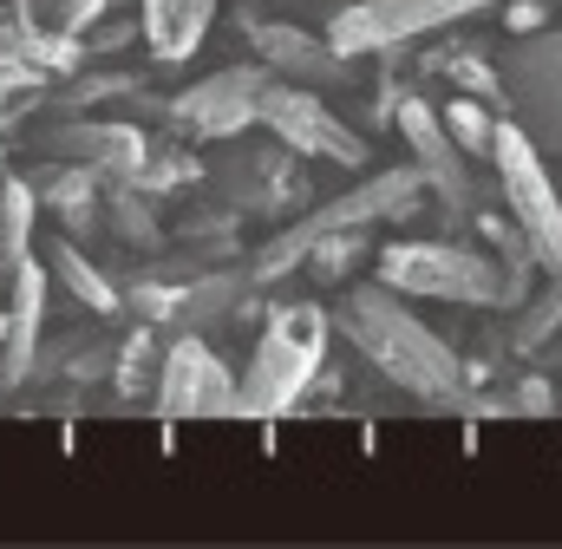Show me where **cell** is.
Returning <instances> with one entry per match:
<instances>
[{"instance_id":"obj_28","label":"cell","mask_w":562,"mask_h":549,"mask_svg":"<svg viewBox=\"0 0 562 549\" xmlns=\"http://www.w3.org/2000/svg\"><path fill=\"white\" fill-rule=\"evenodd\" d=\"M119 307H132V314H144V321L157 327V321H170V314H177V288H170V281H138V288H125V294H119Z\"/></svg>"},{"instance_id":"obj_21","label":"cell","mask_w":562,"mask_h":549,"mask_svg":"<svg viewBox=\"0 0 562 549\" xmlns=\"http://www.w3.org/2000/svg\"><path fill=\"white\" fill-rule=\"evenodd\" d=\"M484 53H491V46H458V53H445V59H438V72H451V86H458V92H471V99H484V105H504L497 66H491Z\"/></svg>"},{"instance_id":"obj_34","label":"cell","mask_w":562,"mask_h":549,"mask_svg":"<svg viewBox=\"0 0 562 549\" xmlns=\"http://www.w3.org/2000/svg\"><path fill=\"white\" fill-rule=\"evenodd\" d=\"M550 347H557V367H562V334H557V340H550Z\"/></svg>"},{"instance_id":"obj_11","label":"cell","mask_w":562,"mask_h":549,"mask_svg":"<svg viewBox=\"0 0 562 549\" xmlns=\"http://www.w3.org/2000/svg\"><path fill=\"white\" fill-rule=\"evenodd\" d=\"M393 125H400L406 150H413V170L445 197V210L451 216H471V170H464V150L445 132V119L425 105L419 92H406V99H393Z\"/></svg>"},{"instance_id":"obj_29","label":"cell","mask_w":562,"mask_h":549,"mask_svg":"<svg viewBox=\"0 0 562 549\" xmlns=\"http://www.w3.org/2000/svg\"><path fill=\"white\" fill-rule=\"evenodd\" d=\"M105 13H112V0H59V20H53V26H59V33H92Z\"/></svg>"},{"instance_id":"obj_3","label":"cell","mask_w":562,"mask_h":549,"mask_svg":"<svg viewBox=\"0 0 562 549\" xmlns=\"http://www.w3.org/2000/svg\"><path fill=\"white\" fill-rule=\"evenodd\" d=\"M327 367V314L321 307H276L243 380H236V418L276 425L307 400V386Z\"/></svg>"},{"instance_id":"obj_20","label":"cell","mask_w":562,"mask_h":549,"mask_svg":"<svg viewBox=\"0 0 562 549\" xmlns=\"http://www.w3.org/2000/svg\"><path fill=\"white\" fill-rule=\"evenodd\" d=\"M33 216H40V203H33V183L26 177H7L0 183V281L7 269L26 256V243H33Z\"/></svg>"},{"instance_id":"obj_22","label":"cell","mask_w":562,"mask_h":549,"mask_svg":"<svg viewBox=\"0 0 562 549\" xmlns=\"http://www.w3.org/2000/svg\"><path fill=\"white\" fill-rule=\"evenodd\" d=\"M438 119H445V132H451V144H458L464 157H484V144H491V125H497V119L484 112V99L458 92V99H451V105H445Z\"/></svg>"},{"instance_id":"obj_27","label":"cell","mask_w":562,"mask_h":549,"mask_svg":"<svg viewBox=\"0 0 562 549\" xmlns=\"http://www.w3.org/2000/svg\"><path fill=\"white\" fill-rule=\"evenodd\" d=\"M510 418H557V386L550 373H524L510 386Z\"/></svg>"},{"instance_id":"obj_24","label":"cell","mask_w":562,"mask_h":549,"mask_svg":"<svg viewBox=\"0 0 562 549\" xmlns=\"http://www.w3.org/2000/svg\"><path fill=\"white\" fill-rule=\"evenodd\" d=\"M360 236H367V229H334V236H321V243L301 256V269L314 274V281H347L353 256H360Z\"/></svg>"},{"instance_id":"obj_18","label":"cell","mask_w":562,"mask_h":549,"mask_svg":"<svg viewBox=\"0 0 562 549\" xmlns=\"http://www.w3.org/2000/svg\"><path fill=\"white\" fill-rule=\"evenodd\" d=\"M557 334H562V269L543 288H530L524 307H510V347L517 354H543Z\"/></svg>"},{"instance_id":"obj_23","label":"cell","mask_w":562,"mask_h":549,"mask_svg":"<svg viewBox=\"0 0 562 549\" xmlns=\"http://www.w3.org/2000/svg\"><path fill=\"white\" fill-rule=\"evenodd\" d=\"M105 216H112V229H119L125 243H138V249L157 243V210H150V197H144L138 183H125V177H119V197H112V210H105Z\"/></svg>"},{"instance_id":"obj_32","label":"cell","mask_w":562,"mask_h":549,"mask_svg":"<svg viewBox=\"0 0 562 549\" xmlns=\"http://www.w3.org/2000/svg\"><path fill=\"white\" fill-rule=\"evenodd\" d=\"M13 7H26V13H40V7H53V0H13Z\"/></svg>"},{"instance_id":"obj_37","label":"cell","mask_w":562,"mask_h":549,"mask_svg":"<svg viewBox=\"0 0 562 549\" xmlns=\"http://www.w3.org/2000/svg\"><path fill=\"white\" fill-rule=\"evenodd\" d=\"M557 197H562V190H557Z\"/></svg>"},{"instance_id":"obj_30","label":"cell","mask_w":562,"mask_h":549,"mask_svg":"<svg viewBox=\"0 0 562 549\" xmlns=\"http://www.w3.org/2000/svg\"><path fill=\"white\" fill-rule=\"evenodd\" d=\"M510 33H543L550 26V0H497Z\"/></svg>"},{"instance_id":"obj_33","label":"cell","mask_w":562,"mask_h":549,"mask_svg":"<svg viewBox=\"0 0 562 549\" xmlns=\"http://www.w3.org/2000/svg\"><path fill=\"white\" fill-rule=\"evenodd\" d=\"M7 119H13V105H7V92H0V125H7Z\"/></svg>"},{"instance_id":"obj_5","label":"cell","mask_w":562,"mask_h":549,"mask_svg":"<svg viewBox=\"0 0 562 549\" xmlns=\"http://www.w3.org/2000/svg\"><path fill=\"white\" fill-rule=\"evenodd\" d=\"M380 281L406 301H451V307H497V262L471 243H393L380 256Z\"/></svg>"},{"instance_id":"obj_19","label":"cell","mask_w":562,"mask_h":549,"mask_svg":"<svg viewBox=\"0 0 562 549\" xmlns=\"http://www.w3.org/2000/svg\"><path fill=\"white\" fill-rule=\"evenodd\" d=\"M33 183V203H46L53 216H72V210H86V203H99V170H86V164H66V157H53L40 177H26Z\"/></svg>"},{"instance_id":"obj_12","label":"cell","mask_w":562,"mask_h":549,"mask_svg":"<svg viewBox=\"0 0 562 549\" xmlns=\"http://www.w3.org/2000/svg\"><path fill=\"white\" fill-rule=\"evenodd\" d=\"M46 334V262L7 269V334H0V393H20L33 380V354Z\"/></svg>"},{"instance_id":"obj_13","label":"cell","mask_w":562,"mask_h":549,"mask_svg":"<svg viewBox=\"0 0 562 549\" xmlns=\"http://www.w3.org/2000/svg\"><path fill=\"white\" fill-rule=\"evenodd\" d=\"M243 33H249L256 59L269 72H288L301 86H347L353 79V59H340L321 33H301V26H281V20H256V13H243Z\"/></svg>"},{"instance_id":"obj_14","label":"cell","mask_w":562,"mask_h":549,"mask_svg":"<svg viewBox=\"0 0 562 549\" xmlns=\"http://www.w3.org/2000/svg\"><path fill=\"white\" fill-rule=\"evenodd\" d=\"M144 132L138 125H119V119H66L59 132H46V157H66V164H86L99 170L105 183L132 177L144 164Z\"/></svg>"},{"instance_id":"obj_17","label":"cell","mask_w":562,"mask_h":549,"mask_svg":"<svg viewBox=\"0 0 562 549\" xmlns=\"http://www.w3.org/2000/svg\"><path fill=\"white\" fill-rule=\"evenodd\" d=\"M46 262H53V274L66 281V294H72L86 314H99V321L119 314V281L99 269V262H86V249H79L72 236H53V243H46Z\"/></svg>"},{"instance_id":"obj_16","label":"cell","mask_w":562,"mask_h":549,"mask_svg":"<svg viewBox=\"0 0 562 549\" xmlns=\"http://www.w3.org/2000/svg\"><path fill=\"white\" fill-rule=\"evenodd\" d=\"M210 13H216V0H138V33L150 40V59L157 66H183L203 46Z\"/></svg>"},{"instance_id":"obj_31","label":"cell","mask_w":562,"mask_h":549,"mask_svg":"<svg viewBox=\"0 0 562 549\" xmlns=\"http://www.w3.org/2000/svg\"><path fill=\"white\" fill-rule=\"evenodd\" d=\"M132 33H138V20H105L99 33H79V40H86V59H92V53H112V46H125Z\"/></svg>"},{"instance_id":"obj_7","label":"cell","mask_w":562,"mask_h":549,"mask_svg":"<svg viewBox=\"0 0 562 549\" xmlns=\"http://www.w3.org/2000/svg\"><path fill=\"white\" fill-rule=\"evenodd\" d=\"M484 7H497V0H353V7L334 13L327 46H334L340 59L393 53V46L425 40V33H438V26H451V20H471V13H484Z\"/></svg>"},{"instance_id":"obj_25","label":"cell","mask_w":562,"mask_h":549,"mask_svg":"<svg viewBox=\"0 0 562 549\" xmlns=\"http://www.w3.org/2000/svg\"><path fill=\"white\" fill-rule=\"evenodd\" d=\"M112 380H119L125 393H144V386L157 380V340H150V321H144L138 334L112 354Z\"/></svg>"},{"instance_id":"obj_1","label":"cell","mask_w":562,"mask_h":549,"mask_svg":"<svg viewBox=\"0 0 562 549\" xmlns=\"http://www.w3.org/2000/svg\"><path fill=\"white\" fill-rule=\"evenodd\" d=\"M327 327H340L347 347H353L386 386L413 393V400H425V406H445V400L464 386L458 347H451L438 327H425L419 314H413V301L393 294L386 281L347 288V301H340V314H334Z\"/></svg>"},{"instance_id":"obj_4","label":"cell","mask_w":562,"mask_h":549,"mask_svg":"<svg viewBox=\"0 0 562 549\" xmlns=\"http://www.w3.org/2000/svg\"><path fill=\"white\" fill-rule=\"evenodd\" d=\"M484 157L497 164V183H504V210H510V229L530 243L537 269L557 274L562 269V197L557 177H550V157L524 137L517 119H497L491 125V144Z\"/></svg>"},{"instance_id":"obj_36","label":"cell","mask_w":562,"mask_h":549,"mask_svg":"<svg viewBox=\"0 0 562 549\" xmlns=\"http://www.w3.org/2000/svg\"><path fill=\"white\" fill-rule=\"evenodd\" d=\"M550 7H562V0H550Z\"/></svg>"},{"instance_id":"obj_2","label":"cell","mask_w":562,"mask_h":549,"mask_svg":"<svg viewBox=\"0 0 562 549\" xmlns=\"http://www.w3.org/2000/svg\"><path fill=\"white\" fill-rule=\"evenodd\" d=\"M419 190L425 177L413 164H400V170H373V177H360V190H347V197H334V203H321V210H307V216H294L281 236H269L243 274H249V288H276L288 274L301 269V256L321 243V236H334V229H373V223H406L413 210H419Z\"/></svg>"},{"instance_id":"obj_8","label":"cell","mask_w":562,"mask_h":549,"mask_svg":"<svg viewBox=\"0 0 562 549\" xmlns=\"http://www.w3.org/2000/svg\"><path fill=\"white\" fill-rule=\"evenodd\" d=\"M256 125H269L276 144H288L294 157H327V164H347V170L367 164V137L347 119H334V105H321L307 86H276L269 79L262 99H256Z\"/></svg>"},{"instance_id":"obj_10","label":"cell","mask_w":562,"mask_h":549,"mask_svg":"<svg viewBox=\"0 0 562 549\" xmlns=\"http://www.w3.org/2000/svg\"><path fill=\"white\" fill-rule=\"evenodd\" d=\"M262 86H269V66H262V59H256V66H223V72L183 86V92L170 99L164 119H170L183 137H236V132L256 125Z\"/></svg>"},{"instance_id":"obj_6","label":"cell","mask_w":562,"mask_h":549,"mask_svg":"<svg viewBox=\"0 0 562 549\" xmlns=\"http://www.w3.org/2000/svg\"><path fill=\"white\" fill-rule=\"evenodd\" d=\"M497 86H504V112L524 125V137L543 157H562V26L517 33V53H504Z\"/></svg>"},{"instance_id":"obj_26","label":"cell","mask_w":562,"mask_h":549,"mask_svg":"<svg viewBox=\"0 0 562 549\" xmlns=\"http://www.w3.org/2000/svg\"><path fill=\"white\" fill-rule=\"evenodd\" d=\"M138 92V79L132 72H86L72 92H66V105L59 112H86V105H105V99H132Z\"/></svg>"},{"instance_id":"obj_9","label":"cell","mask_w":562,"mask_h":549,"mask_svg":"<svg viewBox=\"0 0 562 549\" xmlns=\"http://www.w3.org/2000/svg\"><path fill=\"white\" fill-rule=\"evenodd\" d=\"M157 418H236V380L203 334H177L157 354Z\"/></svg>"},{"instance_id":"obj_15","label":"cell","mask_w":562,"mask_h":549,"mask_svg":"<svg viewBox=\"0 0 562 549\" xmlns=\"http://www.w3.org/2000/svg\"><path fill=\"white\" fill-rule=\"evenodd\" d=\"M223 190H229L236 210H256V216H281L288 203L307 197V183H301L288 144H276V150H229V164H223Z\"/></svg>"},{"instance_id":"obj_35","label":"cell","mask_w":562,"mask_h":549,"mask_svg":"<svg viewBox=\"0 0 562 549\" xmlns=\"http://www.w3.org/2000/svg\"><path fill=\"white\" fill-rule=\"evenodd\" d=\"M0 334H7V307H0Z\"/></svg>"}]
</instances>
